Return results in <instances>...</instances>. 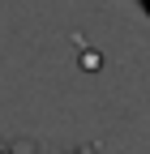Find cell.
I'll return each mask as SVG.
<instances>
[{"mask_svg":"<svg viewBox=\"0 0 150 154\" xmlns=\"http://www.w3.org/2000/svg\"><path fill=\"white\" fill-rule=\"evenodd\" d=\"M73 154H99V141H90V146H77Z\"/></svg>","mask_w":150,"mask_h":154,"instance_id":"obj_1","label":"cell"},{"mask_svg":"<svg viewBox=\"0 0 150 154\" xmlns=\"http://www.w3.org/2000/svg\"><path fill=\"white\" fill-rule=\"evenodd\" d=\"M0 154H17V150H13V146H5V141H0Z\"/></svg>","mask_w":150,"mask_h":154,"instance_id":"obj_2","label":"cell"},{"mask_svg":"<svg viewBox=\"0 0 150 154\" xmlns=\"http://www.w3.org/2000/svg\"><path fill=\"white\" fill-rule=\"evenodd\" d=\"M146 9H150V0H146Z\"/></svg>","mask_w":150,"mask_h":154,"instance_id":"obj_3","label":"cell"}]
</instances>
